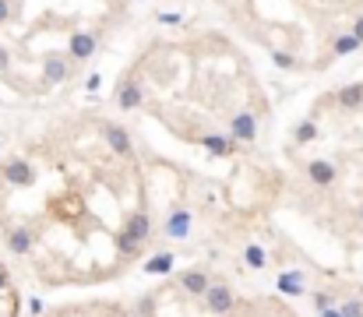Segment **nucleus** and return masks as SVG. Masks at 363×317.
I'll use <instances>...</instances> for the list:
<instances>
[{"mask_svg":"<svg viewBox=\"0 0 363 317\" xmlns=\"http://www.w3.org/2000/svg\"><path fill=\"white\" fill-rule=\"evenodd\" d=\"M116 250H120V254H124V258H134V254H138L141 247H138L134 240H127L124 233H120V236H116Z\"/></svg>","mask_w":363,"mask_h":317,"instance_id":"23","label":"nucleus"},{"mask_svg":"<svg viewBox=\"0 0 363 317\" xmlns=\"http://www.w3.org/2000/svg\"><path fill=\"white\" fill-rule=\"evenodd\" d=\"M159 233H163L166 240H187V236L194 233V212H191L187 205H173V208L166 212V218H163Z\"/></svg>","mask_w":363,"mask_h":317,"instance_id":"1","label":"nucleus"},{"mask_svg":"<svg viewBox=\"0 0 363 317\" xmlns=\"http://www.w3.org/2000/svg\"><path fill=\"white\" fill-rule=\"evenodd\" d=\"M85 88H88V92L96 95V92L103 88V74H88V85H85Z\"/></svg>","mask_w":363,"mask_h":317,"instance_id":"28","label":"nucleus"},{"mask_svg":"<svg viewBox=\"0 0 363 317\" xmlns=\"http://www.w3.org/2000/svg\"><path fill=\"white\" fill-rule=\"evenodd\" d=\"M335 293H328V289H318L314 293V310H328V307H335Z\"/></svg>","mask_w":363,"mask_h":317,"instance_id":"22","label":"nucleus"},{"mask_svg":"<svg viewBox=\"0 0 363 317\" xmlns=\"http://www.w3.org/2000/svg\"><path fill=\"white\" fill-rule=\"evenodd\" d=\"M339 310H342V317H363V300L360 296H349V300L339 303Z\"/></svg>","mask_w":363,"mask_h":317,"instance_id":"21","label":"nucleus"},{"mask_svg":"<svg viewBox=\"0 0 363 317\" xmlns=\"http://www.w3.org/2000/svg\"><path fill=\"white\" fill-rule=\"evenodd\" d=\"M96 50H99V39L92 36V32H71V39H68V57H71L74 63L92 60Z\"/></svg>","mask_w":363,"mask_h":317,"instance_id":"10","label":"nucleus"},{"mask_svg":"<svg viewBox=\"0 0 363 317\" xmlns=\"http://www.w3.org/2000/svg\"><path fill=\"white\" fill-rule=\"evenodd\" d=\"M198 145H201L208 155H216V158H229V155L236 152V141H233L229 134H201Z\"/></svg>","mask_w":363,"mask_h":317,"instance_id":"12","label":"nucleus"},{"mask_svg":"<svg viewBox=\"0 0 363 317\" xmlns=\"http://www.w3.org/2000/svg\"><path fill=\"white\" fill-rule=\"evenodd\" d=\"M201 300H205V310H211V314H229V310H236V293H233V285H229L226 278H211L208 289L201 293Z\"/></svg>","mask_w":363,"mask_h":317,"instance_id":"2","label":"nucleus"},{"mask_svg":"<svg viewBox=\"0 0 363 317\" xmlns=\"http://www.w3.org/2000/svg\"><path fill=\"white\" fill-rule=\"evenodd\" d=\"M360 222H363V205H360Z\"/></svg>","mask_w":363,"mask_h":317,"instance_id":"33","label":"nucleus"},{"mask_svg":"<svg viewBox=\"0 0 363 317\" xmlns=\"http://www.w3.org/2000/svg\"><path fill=\"white\" fill-rule=\"evenodd\" d=\"M349 36H353V39L363 46V14H356V21L349 25Z\"/></svg>","mask_w":363,"mask_h":317,"instance_id":"24","label":"nucleus"},{"mask_svg":"<svg viewBox=\"0 0 363 317\" xmlns=\"http://www.w3.org/2000/svg\"><path fill=\"white\" fill-rule=\"evenodd\" d=\"M244 265L254 268V272L268 268V250H265L261 243H247V247H244Z\"/></svg>","mask_w":363,"mask_h":317,"instance_id":"18","label":"nucleus"},{"mask_svg":"<svg viewBox=\"0 0 363 317\" xmlns=\"http://www.w3.org/2000/svg\"><path fill=\"white\" fill-rule=\"evenodd\" d=\"M363 46L349 36V32H342V36H335L331 39V57H353V53H360Z\"/></svg>","mask_w":363,"mask_h":317,"instance_id":"19","label":"nucleus"},{"mask_svg":"<svg viewBox=\"0 0 363 317\" xmlns=\"http://www.w3.org/2000/svg\"><path fill=\"white\" fill-rule=\"evenodd\" d=\"M318 138H321L318 120H300V123L293 127V141H296V145H311V141H318Z\"/></svg>","mask_w":363,"mask_h":317,"instance_id":"17","label":"nucleus"},{"mask_svg":"<svg viewBox=\"0 0 363 317\" xmlns=\"http://www.w3.org/2000/svg\"><path fill=\"white\" fill-rule=\"evenodd\" d=\"M99 134H103V141L116 152V155H124V158H134V141H131V131L124 123H113V120H106L103 127H99Z\"/></svg>","mask_w":363,"mask_h":317,"instance_id":"3","label":"nucleus"},{"mask_svg":"<svg viewBox=\"0 0 363 317\" xmlns=\"http://www.w3.org/2000/svg\"><path fill=\"white\" fill-rule=\"evenodd\" d=\"M176 282H180V289H184L187 296H201V293L208 289L211 275H208L205 268H191V272H184V275H180Z\"/></svg>","mask_w":363,"mask_h":317,"instance_id":"15","label":"nucleus"},{"mask_svg":"<svg viewBox=\"0 0 363 317\" xmlns=\"http://www.w3.org/2000/svg\"><path fill=\"white\" fill-rule=\"evenodd\" d=\"M304 170H307V180L318 183V187H331L339 180V166L331 163V158H311Z\"/></svg>","mask_w":363,"mask_h":317,"instance_id":"11","label":"nucleus"},{"mask_svg":"<svg viewBox=\"0 0 363 317\" xmlns=\"http://www.w3.org/2000/svg\"><path fill=\"white\" fill-rule=\"evenodd\" d=\"M229 138H233L236 145H251V141H258V116H254L251 110L233 113V120H229Z\"/></svg>","mask_w":363,"mask_h":317,"instance_id":"5","label":"nucleus"},{"mask_svg":"<svg viewBox=\"0 0 363 317\" xmlns=\"http://www.w3.org/2000/svg\"><path fill=\"white\" fill-rule=\"evenodd\" d=\"M276 289L289 300H300V296H307V272H300V268H289V272H279L276 278Z\"/></svg>","mask_w":363,"mask_h":317,"instance_id":"9","label":"nucleus"},{"mask_svg":"<svg viewBox=\"0 0 363 317\" xmlns=\"http://www.w3.org/2000/svg\"><path fill=\"white\" fill-rule=\"evenodd\" d=\"M318 317H342V310H339V303H335V307H328V310H318Z\"/></svg>","mask_w":363,"mask_h":317,"instance_id":"30","label":"nucleus"},{"mask_svg":"<svg viewBox=\"0 0 363 317\" xmlns=\"http://www.w3.org/2000/svg\"><path fill=\"white\" fill-rule=\"evenodd\" d=\"M8 71H11V53H8L4 46H0V78H4Z\"/></svg>","mask_w":363,"mask_h":317,"instance_id":"26","label":"nucleus"},{"mask_svg":"<svg viewBox=\"0 0 363 317\" xmlns=\"http://www.w3.org/2000/svg\"><path fill=\"white\" fill-rule=\"evenodd\" d=\"M113 317H134V314H127V310H120V314H113Z\"/></svg>","mask_w":363,"mask_h":317,"instance_id":"32","label":"nucleus"},{"mask_svg":"<svg viewBox=\"0 0 363 317\" xmlns=\"http://www.w3.org/2000/svg\"><path fill=\"white\" fill-rule=\"evenodd\" d=\"M4 240H8V250L18 254V258L32 254V243H36V236H32V229H28V226H14V229H8Z\"/></svg>","mask_w":363,"mask_h":317,"instance_id":"14","label":"nucleus"},{"mask_svg":"<svg viewBox=\"0 0 363 317\" xmlns=\"http://www.w3.org/2000/svg\"><path fill=\"white\" fill-rule=\"evenodd\" d=\"M28 314H32V317H43V314H46V303H43L39 296H32V300H28Z\"/></svg>","mask_w":363,"mask_h":317,"instance_id":"25","label":"nucleus"},{"mask_svg":"<svg viewBox=\"0 0 363 317\" xmlns=\"http://www.w3.org/2000/svg\"><path fill=\"white\" fill-rule=\"evenodd\" d=\"M4 285H8V272H4V268H0V289H4Z\"/></svg>","mask_w":363,"mask_h":317,"instance_id":"31","label":"nucleus"},{"mask_svg":"<svg viewBox=\"0 0 363 317\" xmlns=\"http://www.w3.org/2000/svg\"><path fill=\"white\" fill-rule=\"evenodd\" d=\"M335 106L346 110V113H356L363 110V81H353V85H342L335 92Z\"/></svg>","mask_w":363,"mask_h":317,"instance_id":"13","label":"nucleus"},{"mask_svg":"<svg viewBox=\"0 0 363 317\" xmlns=\"http://www.w3.org/2000/svg\"><path fill=\"white\" fill-rule=\"evenodd\" d=\"M184 21V14H176V11H166V14H159V25H180Z\"/></svg>","mask_w":363,"mask_h":317,"instance_id":"27","label":"nucleus"},{"mask_svg":"<svg viewBox=\"0 0 363 317\" xmlns=\"http://www.w3.org/2000/svg\"><path fill=\"white\" fill-rule=\"evenodd\" d=\"M0 173H4V180L11 183V187H32L36 180H39V173H36V166L32 163H28V158H8V163H4V170H0Z\"/></svg>","mask_w":363,"mask_h":317,"instance_id":"4","label":"nucleus"},{"mask_svg":"<svg viewBox=\"0 0 363 317\" xmlns=\"http://www.w3.org/2000/svg\"><path fill=\"white\" fill-rule=\"evenodd\" d=\"M271 63H276L279 71H296V68H300V60H296L289 50H271Z\"/></svg>","mask_w":363,"mask_h":317,"instance_id":"20","label":"nucleus"},{"mask_svg":"<svg viewBox=\"0 0 363 317\" xmlns=\"http://www.w3.org/2000/svg\"><path fill=\"white\" fill-rule=\"evenodd\" d=\"M11 18V0H0V25Z\"/></svg>","mask_w":363,"mask_h":317,"instance_id":"29","label":"nucleus"},{"mask_svg":"<svg viewBox=\"0 0 363 317\" xmlns=\"http://www.w3.org/2000/svg\"><path fill=\"white\" fill-rule=\"evenodd\" d=\"M71 78V60L64 53H46L43 57V85L53 88V85H64Z\"/></svg>","mask_w":363,"mask_h":317,"instance_id":"6","label":"nucleus"},{"mask_svg":"<svg viewBox=\"0 0 363 317\" xmlns=\"http://www.w3.org/2000/svg\"><path fill=\"white\" fill-rule=\"evenodd\" d=\"M134 4H141V0H134Z\"/></svg>","mask_w":363,"mask_h":317,"instance_id":"34","label":"nucleus"},{"mask_svg":"<svg viewBox=\"0 0 363 317\" xmlns=\"http://www.w3.org/2000/svg\"><path fill=\"white\" fill-rule=\"evenodd\" d=\"M173 265H176V254L159 250V254H152V258L145 261V275H169V272H173Z\"/></svg>","mask_w":363,"mask_h":317,"instance_id":"16","label":"nucleus"},{"mask_svg":"<svg viewBox=\"0 0 363 317\" xmlns=\"http://www.w3.org/2000/svg\"><path fill=\"white\" fill-rule=\"evenodd\" d=\"M116 110L120 113H134V110H141V103H145V85H141V78H127L124 85L116 88Z\"/></svg>","mask_w":363,"mask_h":317,"instance_id":"7","label":"nucleus"},{"mask_svg":"<svg viewBox=\"0 0 363 317\" xmlns=\"http://www.w3.org/2000/svg\"><path fill=\"white\" fill-rule=\"evenodd\" d=\"M124 236H127V240H134L138 247H145V243H148V236H152V215H148V208L131 212V218L124 222Z\"/></svg>","mask_w":363,"mask_h":317,"instance_id":"8","label":"nucleus"}]
</instances>
